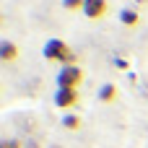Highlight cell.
Listing matches in <instances>:
<instances>
[{
    "label": "cell",
    "mask_w": 148,
    "mask_h": 148,
    "mask_svg": "<svg viewBox=\"0 0 148 148\" xmlns=\"http://www.w3.org/2000/svg\"><path fill=\"white\" fill-rule=\"evenodd\" d=\"M83 13L88 18H101L107 16V0H86L83 3Z\"/></svg>",
    "instance_id": "cell-4"
},
{
    "label": "cell",
    "mask_w": 148,
    "mask_h": 148,
    "mask_svg": "<svg viewBox=\"0 0 148 148\" xmlns=\"http://www.w3.org/2000/svg\"><path fill=\"white\" fill-rule=\"evenodd\" d=\"M55 104L60 109H70L78 104V88H57L55 94Z\"/></svg>",
    "instance_id": "cell-3"
},
{
    "label": "cell",
    "mask_w": 148,
    "mask_h": 148,
    "mask_svg": "<svg viewBox=\"0 0 148 148\" xmlns=\"http://www.w3.org/2000/svg\"><path fill=\"white\" fill-rule=\"evenodd\" d=\"M120 21L125 23V26H138V21H140V16H138V10H122L120 13Z\"/></svg>",
    "instance_id": "cell-7"
},
{
    "label": "cell",
    "mask_w": 148,
    "mask_h": 148,
    "mask_svg": "<svg viewBox=\"0 0 148 148\" xmlns=\"http://www.w3.org/2000/svg\"><path fill=\"white\" fill-rule=\"evenodd\" d=\"M114 65H117L120 70H127V68H130V62H127L125 57H114Z\"/></svg>",
    "instance_id": "cell-10"
},
{
    "label": "cell",
    "mask_w": 148,
    "mask_h": 148,
    "mask_svg": "<svg viewBox=\"0 0 148 148\" xmlns=\"http://www.w3.org/2000/svg\"><path fill=\"white\" fill-rule=\"evenodd\" d=\"M16 57H18V47H16L13 42L3 39V42H0V60L10 62V60H16Z\"/></svg>",
    "instance_id": "cell-5"
},
{
    "label": "cell",
    "mask_w": 148,
    "mask_h": 148,
    "mask_svg": "<svg viewBox=\"0 0 148 148\" xmlns=\"http://www.w3.org/2000/svg\"><path fill=\"white\" fill-rule=\"evenodd\" d=\"M81 81H83V70L78 65H65L57 73V86L60 88H78Z\"/></svg>",
    "instance_id": "cell-2"
},
{
    "label": "cell",
    "mask_w": 148,
    "mask_h": 148,
    "mask_svg": "<svg viewBox=\"0 0 148 148\" xmlns=\"http://www.w3.org/2000/svg\"><path fill=\"white\" fill-rule=\"evenodd\" d=\"M99 99H101V101H114V99H117V86H114V83H104V86L99 88Z\"/></svg>",
    "instance_id": "cell-6"
},
{
    "label": "cell",
    "mask_w": 148,
    "mask_h": 148,
    "mask_svg": "<svg viewBox=\"0 0 148 148\" xmlns=\"http://www.w3.org/2000/svg\"><path fill=\"white\" fill-rule=\"evenodd\" d=\"M138 3H148V0H138Z\"/></svg>",
    "instance_id": "cell-12"
},
{
    "label": "cell",
    "mask_w": 148,
    "mask_h": 148,
    "mask_svg": "<svg viewBox=\"0 0 148 148\" xmlns=\"http://www.w3.org/2000/svg\"><path fill=\"white\" fill-rule=\"evenodd\" d=\"M83 3L86 0H62L65 10H83Z\"/></svg>",
    "instance_id": "cell-9"
},
{
    "label": "cell",
    "mask_w": 148,
    "mask_h": 148,
    "mask_svg": "<svg viewBox=\"0 0 148 148\" xmlns=\"http://www.w3.org/2000/svg\"><path fill=\"white\" fill-rule=\"evenodd\" d=\"M44 57L49 62H62V68L65 65H75V55L70 52V47L62 39H49L44 44Z\"/></svg>",
    "instance_id": "cell-1"
},
{
    "label": "cell",
    "mask_w": 148,
    "mask_h": 148,
    "mask_svg": "<svg viewBox=\"0 0 148 148\" xmlns=\"http://www.w3.org/2000/svg\"><path fill=\"white\" fill-rule=\"evenodd\" d=\"M0 148H21V140H3Z\"/></svg>",
    "instance_id": "cell-11"
},
{
    "label": "cell",
    "mask_w": 148,
    "mask_h": 148,
    "mask_svg": "<svg viewBox=\"0 0 148 148\" xmlns=\"http://www.w3.org/2000/svg\"><path fill=\"white\" fill-rule=\"evenodd\" d=\"M62 127L65 130H78L81 127V117L78 114H65L62 117Z\"/></svg>",
    "instance_id": "cell-8"
}]
</instances>
